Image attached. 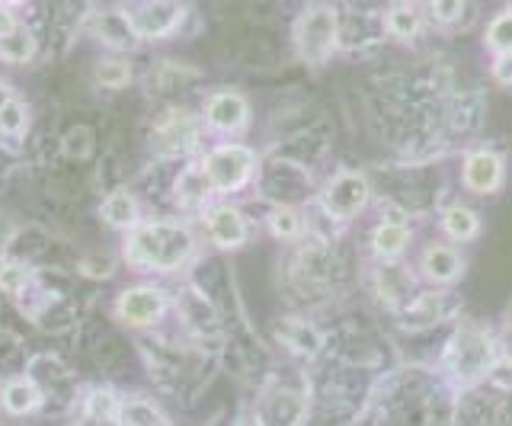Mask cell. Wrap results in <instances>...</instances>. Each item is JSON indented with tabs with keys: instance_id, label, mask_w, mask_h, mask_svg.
I'll return each mask as SVG.
<instances>
[{
	"instance_id": "6da1fadb",
	"label": "cell",
	"mask_w": 512,
	"mask_h": 426,
	"mask_svg": "<svg viewBox=\"0 0 512 426\" xmlns=\"http://www.w3.org/2000/svg\"><path fill=\"white\" fill-rule=\"evenodd\" d=\"M196 234L183 222L170 218H154L125 231L122 260L138 273H180L183 266L196 257Z\"/></svg>"
},
{
	"instance_id": "7a4b0ae2",
	"label": "cell",
	"mask_w": 512,
	"mask_h": 426,
	"mask_svg": "<svg viewBox=\"0 0 512 426\" xmlns=\"http://www.w3.org/2000/svg\"><path fill=\"white\" fill-rule=\"evenodd\" d=\"M295 45L308 65L330 61L336 45H340V13L330 4H311L295 23Z\"/></svg>"
},
{
	"instance_id": "3957f363",
	"label": "cell",
	"mask_w": 512,
	"mask_h": 426,
	"mask_svg": "<svg viewBox=\"0 0 512 426\" xmlns=\"http://www.w3.org/2000/svg\"><path fill=\"white\" fill-rule=\"evenodd\" d=\"M202 167L212 180L215 193L221 196H231L240 193L256 173V154L253 148L240 145V141H221L212 151L202 157Z\"/></svg>"
},
{
	"instance_id": "277c9868",
	"label": "cell",
	"mask_w": 512,
	"mask_h": 426,
	"mask_svg": "<svg viewBox=\"0 0 512 426\" xmlns=\"http://www.w3.org/2000/svg\"><path fill=\"white\" fill-rule=\"evenodd\" d=\"M490 362H493V340L487 330H480L474 324H464L445 350V369L458 382H474V378L487 375Z\"/></svg>"
},
{
	"instance_id": "5b68a950",
	"label": "cell",
	"mask_w": 512,
	"mask_h": 426,
	"mask_svg": "<svg viewBox=\"0 0 512 426\" xmlns=\"http://www.w3.org/2000/svg\"><path fill=\"white\" fill-rule=\"evenodd\" d=\"M170 311V295L167 289L154 286V282H138L128 286L116 298V318L135 330H151L167 318Z\"/></svg>"
},
{
	"instance_id": "8992f818",
	"label": "cell",
	"mask_w": 512,
	"mask_h": 426,
	"mask_svg": "<svg viewBox=\"0 0 512 426\" xmlns=\"http://www.w3.org/2000/svg\"><path fill=\"white\" fill-rule=\"evenodd\" d=\"M202 125L189 109H167L164 116L154 122L151 129V145L160 157H183L199 145Z\"/></svg>"
},
{
	"instance_id": "52a82bcc",
	"label": "cell",
	"mask_w": 512,
	"mask_h": 426,
	"mask_svg": "<svg viewBox=\"0 0 512 426\" xmlns=\"http://www.w3.org/2000/svg\"><path fill=\"white\" fill-rule=\"evenodd\" d=\"M125 13L141 42H157V39L173 36L176 29L183 26L186 7L180 0H138V4L128 7Z\"/></svg>"
},
{
	"instance_id": "ba28073f",
	"label": "cell",
	"mask_w": 512,
	"mask_h": 426,
	"mask_svg": "<svg viewBox=\"0 0 512 426\" xmlns=\"http://www.w3.org/2000/svg\"><path fill=\"white\" fill-rule=\"evenodd\" d=\"M368 196H372V186L356 170H343L327 183L324 196H320V205L336 218V222H346V218L359 215L365 209Z\"/></svg>"
},
{
	"instance_id": "9c48e42d",
	"label": "cell",
	"mask_w": 512,
	"mask_h": 426,
	"mask_svg": "<svg viewBox=\"0 0 512 426\" xmlns=\"http://www.w3.org/2000/svg\"><path fill=\"white\" fill-rule=\"evenodd\" d=\"M202 122L208 132L240 135L250 122V103L244 93H237V90H215V93H208V100H205Z\"/></svg>"
},
{
	"instance_id": "30bf717a",
	"label": "cell",
	"mask_w": 512,
	"mask_h": 426,
	"mask_svg": "<svg viewBox=\"0 0 512 426\" xmlns=\"http://www.w3.org/2000/svg\"><path fill=\"white\" fill-rule=\"evenodd\" d=\"M202 222L208 231V241H212L218 250H240L250 238V225L244 212L231 202H215L202 209Z\"/></svg>"
},
{
	"instance_id": "8fae6325",
	"label": "cell",
	"mask_w": 512,
	"mask_h": 426,
	"mask_svg": "<svg viewBox=\"0 0 512 426\" xmlns=\"http://www.w3.org/2000/svg\"><path fill=\"white\" fill-rule=\"evenodd\" d=\"M215 196V186L208 180V173L202 167V161L186 164L173 180V202L186 212H202Z\"/></svg>"
},
{
	"instance_id": "7c38bea8",
	"label": "cell",
	"mask_w": 512,
	"mask_h": 426,
	"mask_svg": "<svg viewBox=\"0 0 512 426\" xmlns=\"http://www.w3.org/2000/svg\"><path fill=\"white\" fill-rule=\"evenodd\" d=\"M45 404V391L32 375H16L0 385V410L7 417H29Z\"/></svg>"
},
{
	"instance_id": "4fadbf2b",
	"label": "cell",
	"mask_w": 512,
	"mask_h": 426,
	"mask_svg": "<svg viewBox=\"0 0 512 426\" xmlns=\"http://www.w3.org/2000/svg\"><path fill=\"white\" fill-rule=\"evenodd\" d=\"M461 177L471 193H480V196L496 193V189L503 186V161L493 151H471L464 157Z\"/></svg>"
},
{
	"instance_id": "5bb4252c",
	"label": "cell",
	"mask_w": 512,
	"mask_h": 426,
	"mask_svg": "<svg viewBox=\"0 0 512 426\" xmlns=\"http://www.w3.org/2000/svg\"><path fill=\"white\" fill-rule=\"evenodd\" d=\"M100 215L112 231L125 234L128 228H135L141 222V202L132 189H112L100 205Z\"/></svg>"
},
{
	"instance_id": "9a60e30c",
	"label": "cell",
	"mask_w": 512,
	"mask_h": 426,
	"mask_svg": "<svg viewBox=\"0 0 512 426\" xmlns=\"http://www.w3.org/2000/svg\"><path fill=\"white\" fill-rule=\"evenodd\" d=\"M276 334L285 343V350H292L295 356L314 359L320 350H324V337H320V330L308 321H301V318H285L282 324H276Z\"/></svg>"
},
{
	"instance_id": "2e32d148",
	"label": "cell",
	"mask_w": 512,
	"mask_h": 426,
	"mask_svg": "<svg viewBox=\"0 0 512 426\" xmlns=\"http://www.w3.org/2000/svg\"><path fill=\"white\" fill-rule=\"evenodd\" d=\"M458 308L455 295L448 292H423L416 302L407 308V327H432L445 318H452V311Z\"/></svg>"
},
{
	"instance_id": "e0dca14e",
	"label": "cell",
	"mask_w": 512,
	"mask_h": 426,
	"mask_svg": "<svg viewBox=\"0 0 512 426\" xmlns=\"http://www.w3.org/2000/svg\"><path fill=\"white\" fill-rule=\"evenodd\" d=\"M96 39H100L103 45H109V49H116V52H132L141 42L135 36L132 23H128L125 10H103V17H96Z\"/></svg>"
},
{
	"instance_id": "ac0fdd59",
	"label": "cell",
	"mask_w": 512,
	"mask_h": 426,
	"mask_svg": "<svg viewBox=\"0 0 512 426\" xmlns=\"http://www.w3.org/2000/svg\"><path fill=\"white\" fill-rule=\"evenodd\" d=\"M80 414L87 423H119L122 414V394L109 385H96L84 394V404H80Z\"/></svg>"
},
{
	"instance_id": "d6986e66",
	"label": "cell",
	"mask_w": 512,
	"mask_h": 426,
	"mask_svg": "<svg viewBox=\"0 0 512 426\" xmlns=\"http://www.w3.org/2000/svg\"><path fill=\"white\" fill-rule=\"evenodd\" d=\"M423 276L429 279V282H455L461 273H464V263H461V257L455 254L452 247H442V244H436V247H429L426 254H423Z\"/></svg>"
},
{
	"instance_id": "ffe728a7",
	"label": "cell",
	"mask_w": 512,
	"mask_h": 426,
	"mask_svg": "<svg viewBox=\"0 0 512 426\" xmlns=\"http://www.w3.org/2000/svg\"><path fill=\"white\" fill-rule=\"evenodd\" d=\"M39 52V42L32 36V29H26L23 23L13 29L10 36L0 39V61L4 65H29Z\"/></svg>"
},
{
	"instance_id": "44dd1931",
	"label": "cell",
	"mask_w": 512,
	"mask_h": 426,
	"mask_svg": "<svg viewBox=\"0 0 512 426\" xmlns=\"http://www.w3.org/2000/svg\"><path fill=\"white\" fill-rule=\"evenodd\" d=\"M372 244H375V254L381 260L397 257L400 250L407 247V222H404V218H384V222L375 228Z\"/></svg>"
},
{
	"instance_id": "7402d4cb",
	"label": "cell",
	"mask_w": 512,
	"mask_h": 426,
	"mask_svg": "<svg viewBox=\"0 0 512 426\" xmlns=\"http://www.w3.org/2000/svg\"><path fill=\"white\" fill-rule=\"evenodd\" d=\"M384 33L400 39V42H410L420 36V13L413 10V4H394L384 13Z\"/></svg>"
},
{
	"instance_id": "603a6c76",
	"label": "cell",
	"mask_w": 512,
	"mask_h": 426,
	"mask_svg": "<svg viewBox=\"0 0 512 426\" xmlns=\"http://www.w3.org/2000/svg\"><path fill=\"white\" fill-rule=\"evenodd\" d=\"M266 423H301L304 420V401L295 391H276L269 394V401L263 407Z\"/></svg>"
},
{
	"instance_id": "cb8c5ba5",
	"label": "cell",
	"mask_w": 512,
	"mask_h": 426,
	"mask_svg": "<svg viewBox=\"0 0 512 426\" xmlns=\"http://www.w3.org/2000/svg\"><path fill=\"white\" fill-rule=\"evenodd\" d=\"M442 228L448 238H455V241H474L477 234H480V222H477V212H471L468 205H452L445 215H442Z\"/></svg>"
},
{
	"instance_id": "d4e9b609",
	"label": "cell",
	"mask_w": 512,
	"mask_h": 426,
	"mask_svg": "<svg viewBox=\"0 0 512 426\" xmlns=\"http://www.w3.org/2000/svg\"><path fill=\"white\" fill-rule=\"evenodd\" d=\"M119 423H135V426H144V423H167V414L151 398H141V394H135V398H122Z\"/></svg>"
},
{
	"instance_id": "484cf974",
	"label": "cell",
	"mask_w": 512,
	"mask_h": 426,
	"mask_svg": "<svg viewBox=\"0 0 512 426\" xmlns=\"http://www.w3.org/2000/svg\"><path fill=\"white\" fill-rule=\"evenodd\" d=\"M32 282H36V276L23 260H0V292L4 295L20 298Z\"/></svg>"
},
{
	"instance_id": "4316f807",
	"label": "cell",
	"mask_w": 512,
	"mask_h": 426,
	"mask_svg": "<svg viewBox=\"0 0 512 426\" xmlns=\"http://www.w3.org/2000/svg\"><path fill=\"white\" fill-rule=\"evenodd\" d=\"M93 74H96V84L106 90H122L132 84V65H128L125 58H100Z\"/></svg>"
},
{
	"instance_id": "83f0119b",
	"label": "cell",
	"mask_w": 512,
	"mask_h": 426,
	"mask_svg": "<svg viewBox=\"0 0 512 426\" xmlns=\"http://www.w3.org/2000/svg\"><path fill=\"white\" fill-rule=\"evenodd\" d=\"M29 129V106L26 100L13 97L0 106V135L4 138H23Z\"/></svg>"
},
{
	"instance_id": "f1b7e54d",
	"label": "cell",
	"mask_w": 512,
	"mask_h": 426,
	"mask_svg": "<svg viewBox=\"0 0 512 426\" xmlns=\"http://www.w3.org/2000/svg\"><path fill=\"white\" fill-rule=\"evenodd\" d=\"M269 231L276 234L279 241H295L301 234V215L292 205H276V209L269 212Z\"/></svg>"
},
{
	"instance_id": "f546056e",
	"label": "cell",
	"mask_w": 512,
	"mask_h": 426,
	"mask_svg": "<svg viewBox=\"0 0 512 426\" xmlns=\"http://www.w3.org/2000/svg\"><path fill=\"white\" fill-rule=\"evenodd\" d=\"M378 282H381V295H388V298L410 295V286H413L410 273L404 270V266H397V263L381 266V270H378Z\"/></svg>"
},
{
	"instance_id": "4dcf8cb0",
	"label": "cell",
	"mask_w": 512,
	"mask_h": 426,
	"mask_svg": "<svg viewBox=\"0 0 512 426\" xmlns=\"http://www.w3.org/2000/svg\"><path fill=\"white\" fill-rule=\"evenodd\" d=\"M487 45H490V49H496V52H512V7L490 23Z\"/></svg>"
},
{
	"instance_id": "1f68e13d",
	"label": "cell",
	"mask_w": 512,
	"mask_h": 426,
	"mask_svg": "<svg viewBox=\"0 0 512 426\" xmlns=\"http://www.w3.org/2000/svg\"><path fill=\"white\" fill-rule=\"evenodd\" d=\"M487 382L500 391H512V359H493L487 369Z\"/></svg>"
},
{
	"instance_id": "d6a6232c",
	"label": "cell",
	"mask_w": 512,
	"mask_h": 426,
	"mask_svg": "<svg viewBox=\"0 0 512 426\" xmlns=\"http://www.w3.org/2000/svg\"><path fill=\"white\" fill-rule=\"evenodd\" d=\"M464 10V0H432V17H436L439 23L452 26Z\"/></svg>"
},
{
	"instance_id": "836d02e7",
	"label": "cell",
	"mask_w": 512,
	"mask_h": 426,
	"mask_svg": "<svg viewBox=\"0 0 512 426\" xmlns=\"http://www.w3.org/2000/svg\"><path fill=\"white\" fill-rule=\"evenodd\" d=\"M80 273L93 276V279H109L112 273H116V260L112 257H87L84 266H80Z\"/></svg>"
},
{
	"instance_id": "e575fe53",
	"label": "cell",
	"mask_w": 512,
	"mask_h": 426,
	"mask_svg": "<svg viewBox=\"0 0 512 426\" xmlns=\"http://www.w3.org/2000/svg\"><path fill=\"white\" fill-rule=\"evenodd\" d=\"M493 81L512 87V52H500V58L493 61Z\"/></svg>"
},
{
	"instance_id": "d590c367",
	"label": "cell",
	"mask_w": 512,
	"mask_h": 426,
	"mask_svg": "<svg viewBox=\"0 0 512 426\" xmlns=\"http://www.w3.org/2000/svg\"><path fill=\"white\" fill-rule=\"evenodd\" d=\"M16 26H20V17H16V7L0 4V39L10 36Z\"/></svg>"
},
{
	"instance_id": "8d00e7d4",
	"label": "cell",
	"mask_w": 512,
	"mask_h": 426,
	"mask_svg": "<svg viewBox=\"0 0 512 426\" xmlns=\"http://www.w3.org/2000/svg\"><path fill=\"white\" fill-rule=\"evenodd\" d=\"M16 93H13V87H10V81H4V77H0V106H4L7 100H13Z\"/></svg>"
},
{
	"instance_id": "74e56055",
	"label": "cell",
	"mask_w": 512,
	"mask_h": 426,
	"mask_svg": "<svg viewBox=\"0 0 512 426\" xmlns=\"http://www.w3.org/2000/svg\"><path fill=\"white\" fill-rule=\"evenodd\" d=\"M0 4H10V7H23L26 0H0Z\"/></svg>"
},
{
	"instance_id": "f35d334b",
	"label": "cell",
	"mask_w": 512,
	"mask_h": 426,
	"mask_svg": "<svg viewBox=\"0 0 512 426\" xmlns=\"http://www.w3.org/2000/svg\"><path fill=\"white\" fill-rule=\"evenodd\" d=\"M509 7H512V0H509Z\"/></svg>"
}]
</instances>
